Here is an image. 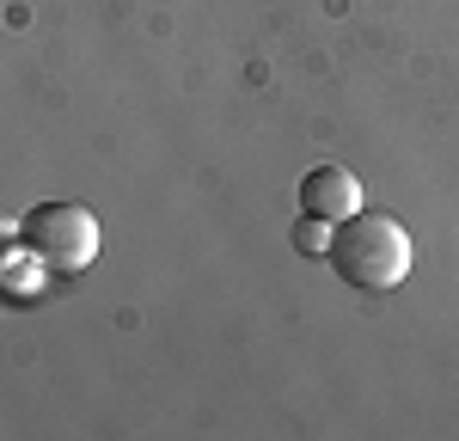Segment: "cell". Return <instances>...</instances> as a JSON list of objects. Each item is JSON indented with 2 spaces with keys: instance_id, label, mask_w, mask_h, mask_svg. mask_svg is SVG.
I'll list each match as a JSON object with an SVG mask.
<instances>
[{
  "instance_id": "cell-1",
  "label": "cell",
  "mask_w": 459,
  "mask_h": 441,
  "mask_svg": "<svg viewBox=\"0 0 459 441\" xmlns=\"http://www.w3.org/2000/svg\"><path fill=\"white\" fill-rule=\"evenodd\" d=\"M325 264H331L350 289L386 294V289H398V282L411 276L417 246H411V233H404L392 215L355 209L350 220H337V227H331V252H325Z\"/></svg>"
},
{
  "instance_id": "cell-2",
  "label": "cell",
  "mask_w": 459,
  "mask_h": 441,
  "mask_svg": "<svg viewBox=\"0 0 459 441\" xmlns=\"http://www.w3.org/2000/svg\"><path fill=\"white\" fill-rule=\"evenodd\" d=\"M19 252L49 276H80L99 257V215L86 203H37L19 220Z\"/></svg>"
},
{
  "instance_id": "cell-3",
  "label": "cell",
  "mask_w": 459,
  "mask_h": 441,
  "mask_svg": "<svg viewBox=\"0 0 459 441\" xmlns=\"http://www.w3.org/2000/svg\"><path fill=\"white\" fill-rule=\"evenodd\" d=\"M361 209V178H355L350 166H313L307 178H300V215L313 220H350Z\"/></svg>"
},
{
  "instance_id": "cell-4",
  "label": "cell",
  "mask_w": 459,
  "mask_h": 441,
  "mask_svg": "<svg viewBox=\"0 0 459 441\" xmlns=\"http://www.w3.org/2000/svg\"><path fill=\"white\" fill-rule=\"evenodd\" d=\"M294 252H300V257H325V252H331V220L300 215V220H294Z\"/></svg>"
},
{
  "instance_id": "cell-5",
  "label": "cell",
  "mask_w": 459,
  "mask_h": 441,
  "mask_svg": "<svg viewBox=\"0 0 459 441\" xmlns=\"http://www.w3.org/2000/svg\"><path fill=\"white\" fill-rule=\"evenodd\" d=\"M6 257H19V220L0 215V264H6Z\"/></svg>"
}]
</instances>
